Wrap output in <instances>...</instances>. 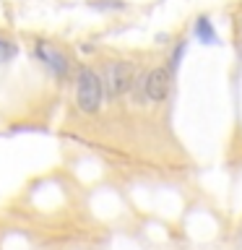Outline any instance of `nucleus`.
I'll return each mask as SVG.
<instances>
[{
  "label": "nucleus",
  "mask_w": 242,
  "mask_h": 250,
  "mask_svg": "<svg viewBox=\"0 0 242 250\" xmlns=\"http://www.w3.org/2000/svg\"><path fill=\"white\" fill-rule=\"evenodd\" d=\"M31 55L42 62V65L47 70H52L58 78L62 76H68V70H70V58L65 52H62V47H58L55 42H50V39H37L34 47H31Z\"/></svg>",
  "instance_id": "7ed1b4c3"
},
{
  "label": "nucleus",
  "mask_w": 242,
  "mask_h": 250,
  "mask_svg": "<svg viewBox=\"0 0 242 250\" xmlns=\"http://www.w3.org/2000/svg\"><path fill=\"white\" fill-rule=\"evenodd\" d=\"M172 83H175V70H172L169 65L151 68L143 76V94H146V99L154 102V104H161V102L169 97Z\"/></svg>",
  "instance_id": "20e7f679"
},
{
  "label": "nucleus",
  "mask_w": 242,
  "mask_h": 250,
  "mask_svg": "<svg viewBox=\"0 0 242 250\" xmlns=\"http://www.w3.org/2000/svg\"><path fill=\"white\" fill-rule=\"evenodd\" d=\"M195 37H198L201 42H206V44L216 42V31H214V26H211V21L206 19V16L195 19Z\"/></svg>",
  "instance_id": "39448f33"
},
{
  "label": "nucleus",
  "mask_w": 242,
  "mask_h": 250,
  "mask_svg": "<svg viewBox=\"0 0 242 250\" xmlns=\"http://www.w3.org/2000/svg\"><path fill=\"white\" fill-rule=\"evenodd\" d=\"M104 94V78L89 65H81L76 70V107L81 115H97L101 109Z\"/></svg>",
  "instance_id": "f257e3e1"
},
{
  "label": "nucleus",
  "mask_w": 242,
  "mask_h": 250,
  "mask_svg": "<svg viewBox=\"0 0 242 250\" xmlns=\"http://www.w3.org/2000/svg\"><path fill=\"white\" fill-rule=\"evenodd\" d=\"M101 78H104L107 99H117L136 86V65L130 60H112V62H107Z\"/></svg>",
  "instance_id": "f03ea898"
}]
</instances>
